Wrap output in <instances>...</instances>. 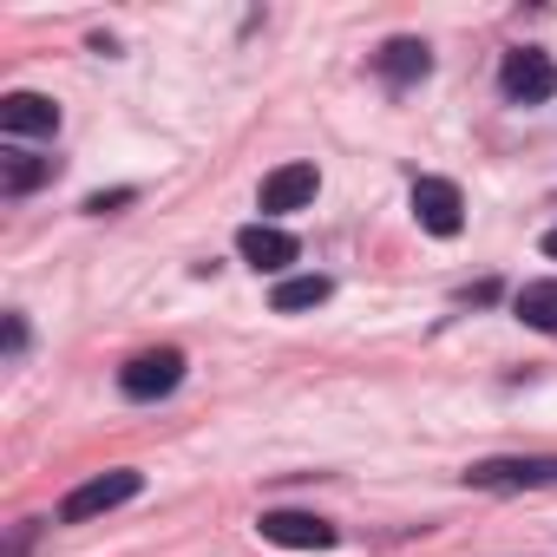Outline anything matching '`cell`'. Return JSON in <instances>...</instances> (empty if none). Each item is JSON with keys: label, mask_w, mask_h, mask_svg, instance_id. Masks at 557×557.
Instances as JSON below:
<instances>
[{"label": "cell", "mask_w": 557, "mask_h": 557, "mask_svg": "<svg viewBox=\"0 0 557 557\" xmlns=\"http://www.w3.org/2000/svg\"><path fill=\"white\" fill-rule=\"evenodd\" d=\"M466 485H479V492H537V485H557V459H544V453L479 459V466L466 472Z\"/></svg>", "instance_id": "obj_1"}, {"label": "cell", "mask_w": 557, "mask_h": 557, "mask_svg": "<svg viewBox=\"0 0 557 557\" xmlns=\"http://www.w3.org/2000/svg\"><path fill=\"white\" fill-rule=\"evenodd\" d=\"M498 86H505V99H511V106H544V99L557 92V66H550V53L518 47V53H505Z\"/></svg>", "instance_id": "obj_2"}, {"label": "cell", "mask_w": 557, "mask_h": 557, "mask_svg": "<svg viewBox=\"0 0 557 557\" xmlns=\"http://www.w3.org/2000/svg\"><path fill=\"white\" fill-rule=\"evenodd\" d=\"M138 472L132 466H119V472H99V479H86L79 492H66V505H60V518L66 524H86V518H99V511H112V505H125V498H138Z\"/></svg>", "instance_id": "obj_3"}, {"label": "cell", "mask_w": 557, "mask_h": 557, "mask_svg": "<svg viewBox=\"0 0 557 557\" xmlns=\"http://www.w3.org/2000/svg\"><path fill=\"white\" fill-rule=\"evenodd\" d=\"M177 381H184V355H177V348H151V355H138V361L119 368L125 400H164Z\"/></svg>", "instance_id": "obj_4"}, {"label": "cell", "mask_w": 557, "mask_h": 557, "mask_svg": "<svg viewBox=\"0 0 557 557\" xmlns=\"http://www.w3.org/2000/svg\"><path fill=\"white\" fill-rule=\"evenodd\" d=\"M413 216H420V230H433V236H459V223H466L459 184H446V177H420V184H413Z\"/></svg>", "instance_id": "obj_5"}, {"label": "cell", "mask_w": 557, "mask_h": 557, "mask_svg": "<svg viewBox=\"0 0 557 557\" xmlns=\"http://www.w3.org/2000/svg\"><path fill=\"white\" fill-rule=\"evenodd\" d=\"M256 531L269 544H283V550H329L335 544V524H322L315 511H262Z\"/></svg>", "instance_id": "obj_6"}, {"label": "cell", "mask_w": 557, "mask_h": 557, "mask_svg": "<svg viewBox=\"0 0 557 557\" xmlns=\"http://www.w3.org/2000/svg\"><path fill=\"white\" fill-rule=\"evenodd\" d=\"M315 190H322V177H315V164H283V171H269L262 177V216H283V210H302V203H315Z\"/></svg>", "instance_id": "obj_7"}, {"label": "cell", "mask_w": 557, "mask_h": 557, "mask_svg": "<svg viewBox=\"0 0 557 557\" xmlns=\"http://www.w3.org/2000/svg\"><path fill=\"white\" fill-rule=\"evenodd\" d=\"M236 249H243V262L262 269V275H283V269L296 262V236H289V230H275V223H249V230H236Z\"/></svg>", "instance_id": "obj_8"}, {"label": "cell", "mask_w": 557, "mask_h": 557, "mask_svg": "<svg viewBox=\"0 0 557 557\" xmlns=\"http://www.w3.org/2000/svg\"><path fill=\"white\" fill-rule=\"evenodd\" d=\"M0 132H14V138H47L60 132V106L47 92H8L0 99Z\"/></svg>", "instance_id": "obj_9"}, {"label": "cell", "mask_w": 557, "mask_h": 557, "mask_svg": "<svg viewBox=\"0 0 557 557\" xmlns=\"http://www.w3.org/2000/svg\"><path fill=\"white\" fill-rule=\"evenodd\" d=\"M329 275H283V283H275V315H296V309H315V302H329Z\"/></svg>", "instance_id": "obj_10"}, {"label": "cell", "mask_w": 557, "mask_h": 557, "mask_svg": "<svg viewBox=\"0 0 557 557\" xmlns=\"http://www.w3.org/2000/svg\"><path fill=\"white\" fill-rule=\"evenodd\" d=\"M426 66H433V53H426L420 40H387V47H381V73H387L394 86H407V79H426Z\"/></svg>", "instance_id": "obj_11"}, {"label": "cell", "mask_w": 557, "mask_h": 557, "mask_svg": "<svg viewBox=\"0 0 557 557\" xmlns=\"http://www.w3.org/2000/svg\"><path fill=\"white\" fill-rule=\"evenodd\" d=\"M518 322L557 335V283H524V289H518Z\"/></svg>", "instance_id": "obj_12"}, {"label": "cell", "mask_w": 557, "mask_h": 557, "mask_svg": "<svg viewBox=\"0 0 557 557\" xmlns=\"http://www.w3.org/2000/svg\"><path fill=\"white\" fill-rule=\"evenodd\" d=\"M47 171H53V164H40V158H27V151H8V158H0V190L21 197V190H34Z\"/></svg>", "instance_id": "obj_13"}, {"label": "cell", "mask_w": 557, "mask_h": 557, "mask_svg": "<svg viewBox=\"0 0 557 557\" xmlns=\"http://www.w3.org/2000/svg\"><path fill=\"white\" fill-rule=\"evenodd\" d=\"M119 203H132V190H99L86 210H99V216H106V210H119Z\"/></svg>", "instance_id": "obj_14"}, {"label": "cell", "mask_w": 557, "mask_h": 557, "mask_svg": "<svg viewBox=\"0 0 557 557\" xmlns=\"http://www.w3.org/2000/svg\"><path fill=\"white\" fill-rule=\"evenodd\" d=\"M544 256H550V262H557V230H550V236H544Z\"/></svg>", "instance_id": "obj_15"}]
</instances>
